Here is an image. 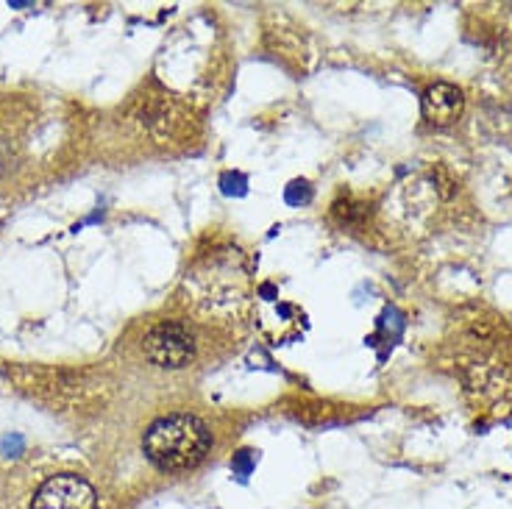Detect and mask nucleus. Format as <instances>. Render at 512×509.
I'll use <instances>...</instances> for the list:
<instances>
[{
	"instance_id": "obj_1",
	"label": "nucleus",
	"mask_w": 512,
	"mask_h": 509,
	"mask_svg": "<svg viewBox=\"0 0 512 509\" xmlns=\"http://www.w3.org/2000/svg\"><path fill=\"white\" fill-rule=\"evenodd\" d=\"M145 457L162 471L195 468L209 451V429L195 415H167L151 423L142 440Z\"/></svg>"
},
{
	"instance_id": "obj_8",
	"label": "nucleus",
	"mask_w": 512,
	"mask_h": 509,
	"mask_svg": "<svg viewBox=\"0 0 512 509\" xmlns=\"http://www.w3.org/2000/svg\"><path fill=\"white\" fill-rule=\"evenodd\" d=\"M23 451V437H6L3 440V454L6 457H17Z\"/></svg>"
},
{
	"instance_id": "obj_3",
	"label": "nucleus",
	"mask_w": 512,
	"mask_h": 509,
	"mask_svg": "<svg viewBox=\"0 0 512 509\" xmlns=\"http://www.w3.org/2000/svg\"><path fill=\"white\" fill-rule=\"evenodd\" d=\"M98 493L87 479L76 473H59L42 484L31 509H95Z\"/></svg>"
},
{
	"instance_id": "obj_4",
	"label": "nucleus",
	"mask_w": 512,
	"mask_h": 509,
	"mask_svg": "<svg viewBox=\"0 0 512 509\" xmlns=\"http://www.w3.org/2000/svg\"><path fill=\"white\" fill-rule=\"evenodd\" d=\"M423 117L432 123V126H451L465 109V98L454 84L440 81L435 87L423 92Z\"/></svg>"
},
{
	"instance_id": "obj_6",
	"label": "nucleus",
	"mask_w": 512,
	"mask_h": 509,
	"mask_svg": "<svg viewBox=\"0 0 512 509\" xmlns=\"http://www.w3.org/2000/svg\"><path fill=\"white\" fill-rule=\"evenodd\" d=\"M287 201H290V204H307L309 201L307 181H293V184L287 187Z\"/></svg>"
},
{
	"instance_id": "obj_5",
	"label": "nucleus",
	"mask_w": 512,
	"mask_h": 509,
	"mask_svg": "<svg viewBox=\"0 0 512 509\" xmlns=\"http://www.w3.org/2000/svg\"><path fill=\"white\" fill-rule=\"evenodd\" d=\"M254 451H240V454H234V462H231V468H234V476H240V479H248V473L254 471Z\"/></svg>"
},
{
	"instance_id": "obj_2",
	"label": "nucleus",
	"mask_w": 512,
	"mask_h": 509,
	"mask_svg": "<svg viewBox=\"0 0 512 509\" xmlns=\"http://www.w3.org/2000/svg\"><path fill=\"white\" fill-rule=\"evenodd\" d=\"M145 357L159 368H187L195 357V340L181 323H159L145 337Z\"/></svg>"
},
{
	"instance_id": "obj_7",
	"label": "nucleus",
	"mask_w": 512,
	"mask_h": 509,
	"mask_svg": "<svg viewBox=\"0 0 512 509\" xmlns=\"http://www.w3.org/2000/svg\"><path fill=\"white\" fill-rule=\"evenodd\" d=\"M243 190H245L243 176H234V173H226V176H223V192H226V195H243Z\"/></svg>"
}]
</instances>
